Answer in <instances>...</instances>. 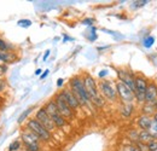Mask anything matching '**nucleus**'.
Here are the masks:
<instances>
[{
  "label": "nucleus",
  "mask_w": 157,
  "mask_h": 151,
  "mask_svg": "<svg viewBox=\"0 0 157 151\" xmlns=\"http://www.w3.org/2000/svg\"><path fill=\"white\" fill-rule=\"evenodd\" d=\"M69 90L76 97V99L78 100V103H80L81 106H85V105H90L91 104V100H90V98L87 95V92L85 90V86H83L82 77L74 76L69 81Z\"/></svg>",
  "instance_id": "1"
},
{
  "label": "nucleus",
  "mask_w": 157,
  "mask_h": 151,
  "mask_svg": "<svg viewBox=\"0 0 157 151\" xmlns=\"http://www.w3.org/2000/svg\"><path fill=\"white\" fill-rule=\"evenodd\" d=\"M82 81H83V86H85V90L87 92V95L91 100V103H93L94 105L100 106L104 104V99L103 97L99 95L98 87H97V83L94 81V79L91 75L86 74V75L82 77Z\"/></svg>",
  "instance_id": "2"
},
{
  "label": "nucleus",
  "mask_w": 157,
  "mask_h": 151,
  "mask_svg": "<svg viewBox=\"0 0 157 151\" xmlns=\"http://www.w3.org/2000/svg\"><path fill=\"white\" fill-rule=\"evenodd\" d=\"M27 130L35 134L41 141H48L51 139V132L47 131L36 118H29L27 122Z\"/></svg>",
  "instance_id": "3"
},
{
  "label": "nucleus",
  "mask_w": 157,
  "mask_h": 151,
  "mask_svg": "<svg viewBox=\"0 0 157 151\" xmlns=\"http://www.w3.org/2000/svg\"><path fill=\"white\" fill-rule=\"evenodd\" d=\"M44 109L46 110V113L48 114V116L51 117V120L53 121V123H55L56 127H63V126H65L67 120L60 115L58 108L56 105V102L53 99L50 100V102H47L46 105L44 106Z\"/></svg>",
  "instance_id": "4"
},
{
  "label": "nucleus",
  "mask_w": 157,
  "mask_h": 151,
  "mask_svg": "<svg viewBox=\"0 0 157 151\" xmlns=\"http://www.w3.org/2000/svg\"><path fill=\"white\" fill-rule=\"evenodd\" d=\"M22 143L24 145V149H27L28 151H40V140L39 138L33 134L30 131H24L21 135Z\"/></svg>",
  "instance_id": "5"
},
{
  "label": "nucleus",
  "mask_w": 157,
  "mask_h": 151,
  "mask_svg": "<svg viewBox=\"0 0 157 151\" xmlns=\"http://www.w3.org/2000/svg\"><path fill=\"white\" fill-rule=\"evenodd\" d=\"M147 81L144 76H136L134 82V97L139 103H144L145 100V92L147 88Z\"/></svg>",
  "instance_id": "6"
},
{
  "label": "nucleus",
  "mask_w": 157,
  "mask_h": 151,
  "mask_svg": "<svg viewBox=\"0 0 157 151\" xmlns=\"http://www.w3.org/2000/svg\"><path fill=\"white\" fill-rule=\"evenodd\" d=\"M53 100L56 102V105H57V108H58L60 115H62L65 120H71V118H74L75 111L67 104V102L63 99V97L60 95V93H58V95H56Z\"/></svg>",
  "instance_id": "7"
},
{
  "label": "nucleus",
  "mask_w": 157,
  "mask_h": 151,
  "mask_svg": "<svg viewBox=\"0 0 157 151\" xmlns=\"http://www.w3.org/2000/svg\"><path fill=\"white\" fill-rule=\"evenodd\" d=\"M115 87H116L117 95L120 97V99L123 102V104H132V102L136 99L133 91L131 88H128L126 85H123L122 82H120V81L116 83Z\"/></svg>",
  "instance_id": "8"
},
{
  "label": "nucleus",
  "mask_w": 157,
  "mask_h": 151,
  "mask_svg": "<svg viewBox=\"0 0 157 151\" xmlns=\"http://www.w3.org/2000/svg\"><path fill=\"white\" fill-rule=\"evenodd\" d=\"M99 90L101 92V95H104L108 100H116L117 98V92H116V87L113 86V83L108 80H101L99 83Z\"/></svg>",
  "instance_id": "9"
},
{
  "label": "nucleus",
  "mask_w": 157,
  "mask_h": 151,
  "mask_svg": "<svg viewBox=\"0 0 157 151\" xmlns=\"http://www.w3.org/2000/svg\"><path fill=\"white\" fill-rule=\"evenodd\" d=\"M34 118H36L40 123H41V125H42L47 131H50V132H52V131L56 128V126H55L53 121L51 120V117L48 116V114L46 113V110H45L44 108H40L39 110L36 111Z\"/></svg>",
  "instance_id": "10"
},
{
  "label": "nucleus",
  "mask_w": 157,
  "mask_h": 151,
  "mask_svg": "<svg viewBox=\"0 0 157 151\" xmlns=\"http://www.w3.org/2000/svg\"><path fill=\"white\" fill-rule=\"evenodd\" d=\"M117 75L120 82H122L123 85H126L128 88H131L134 93V82H136V76L133 75L131 72L124 70V69H118Z\"/></svg>",
  "instance_id": "11"
},
{
  "label": "nucleus",
  "mask_w": 157,
  "mask_h": 151,
  "mask_svg": "<svg viewBox=\"0 0 157 151\" xmlns=\"http://www.w3.org/2000/svg\"><path fill=\"white\" fill-rule=\"evenodd\" d=\"M59 93L63 97V99L67 102V104H68L74 111H76L78 108L81 106L80 103H78V100L76 99V97L74 95V93H73L69 88H64V90H63L62 92H59Z\"/></svg>",
  "instance_id": "12"
},
{
  "label": "nucleus",
  "mask_w": 157,
  "mask_h": 151,
  "mask_svg": "<svg viewBox=\"0 0 157 151\" xmlns=\"http://www.w3.org/2000/svg\"><path fill=\"white\" fill-rule=\"evenodd\" d=\"M157 102V85L156 83H149L146 92H145V100L146 104H155Z\"/></svg>",
  "instance_id": "13"
},
{
  "label": "nucleus",
  "mask_w": 157,
  "mask_h": 151,
  "mask_svg": "<svg viewBox=\"0 0 157 151\" xmlns=\"http://www.w3.org/2000/svg\"><path fill=\"white\" fill-rule=\"evenodd\" d=\"M154 118L149 115H141L139 118H138V126L141 131H149L150 127H151V123H152Z\"/></svg>",
  "instance_id": "14"
},
{
  "label": "nucleus",
  "mask_w": 157,
  "mask_h": 151,
  "mask_svg": "<svg viewBox=\"0 0 157 151\" xmlns=\"http://www.w3.org/2000/svg\"><path fill=\"white\" fill-rule=\"evenodd\" d=\"M152 139H155V138L152 137V134L149 132V131H141V132L139 133V141H141L144 144H147Z\"/></svg>",
  "instance_id": "15"
},
{
  "label": "nucleus",
  "mask_w": 157,
  "mask_h": 151,
  "mask_svg": "<svg viewBox=\"0 0 157 151\" xmlns=\"http://www.w3.org/2000/svg\"><path fill=\"white\" fill-rule=\"evenodd\" d=\"M22 149V144H21L20 140H15L11 145H10V148H9V151H20Z\"/></svg>",
  "instance_id": "16"
},
{
  "label": "nucleus",
  "mask_w": 157,
  "mask_h": 151,
  "mask_svg": "<svg viewBox=\"0 0 157 151\" xmlns=\"http://www.w3.org/2000/svg\"><path fill=\"white\" fill-rule=\"evenodd\" d=\"M123 108L127 109V110H123V111H122V115L126 116V117L129 116L131 113L133 111V105H132V104H123Z\"/></svg>",
  "instance_id": "17"
},
{
  "label": "nucleus",
  "mask_w": 157,
  "mask_h": 151,
  "mask_svg": "<svg viewBox=\"0 0 157 151\" xmlns=\"http://www.w3.org/2000/svg\"><path fill=\"white\" fill-rule=\"evenodd\" d=\"M146 146H147V150L149 151L157 150V139H152L151 141H149V143L146 144Z\"/></svg>",
  "instance_id": "18"
},
{
  "label": "nucleus",
  "mask_w": 157,
  "mask_h": 151,
  "mask_svg": "<svg viewBox=\"0 0 157 151\" xmlns=\"http://www.w3.org/2000/svg\"><path fill=\"white\" fill-rule=\"evenodd\" d=\"M149 132L152 134V137H154L155 139H157V122L156 121H152V123H151V127H150Z\"/></svg>",
  "instance_id": "19"
},
{
  "label": "nucleus",
  "mask_w": 157,
  "mask_h": 151,
  "mask_svg": "<svg viewBox=\"0 0 157 151\" xmlns=\"http://www.w3.org/2000/svg\"><path fill=\"white\" fill-rule=\"evenodd\" d=\"M154 42H155V38H154V37H149V38H146L143 41V45H144L145 47H150V46L154 45Z\"/></svg>",
  "instance_id": "20"
},
{
  "label": "nucleus",
  "mask_w": 157,
  "mask_h": 151,
  "mask_svg": "<svg viewBox=\"0 0 157 151\" xmlns=\"http://www.w3.org/2000/svg\"><path fill=\"white\" fill-rule=\"evenodd\" d=\"M121 151H139L137 148V145H127V146H123Z\"/></svg>",
  "instance_id": "21"
},
{
  "label": "nucleus",
  "mask_w": 157,
  "mask_h": 151,
  "mask_svg": "<svg viewBox=\"0 0 157 151\" xmlns=\"http://www.w3.org/2000/svg\"><path fill=\"white\" fill-rule=\"evenodd\" d=\"M30 111H32V109H28V110H25V111H24V113H23L20 116V118H18V122H22L23 120H25V117L29 115V113H30Z\"/></svg>",
  "instance_id": "22"
},
{
  "label": "nucleus",
  "mask_w": 157,
  "mask_h": 151,
  "mask_svg": "<svg viewBox=\"0 0 157 151\" xmlns=\"http://www.w3.org/2000/svg\"><path fill=\"white\" fill-rule=\"evenodd\" d=\"M18 24H20V25H23V27H29V25H30V21L23 19V21H20V22H18Z\"/></svg>",
  "instance_id": "23"
},
{
  "label": "nucleus",
  "mask_w": 157,
  "mask_h": 151,
  "mask_svg": "<svg viewBox=\"0 0 157 151\" xmlns=\"http://www.w3.org/2000/svg\"><path fill=\"white\" fill-rule=\"evenodd\" d=\"M5 87H6V85H5V81L0 79V92H4V91H5Z\"/></svg>",
  "instance_id": "24"
},
{
  "label": "nucleus",
  "mask_w": 157,
  "mask_h": 151,
  "mask_svg": "<svg viewBox=\"0 0 157 151\" xmlns=\"http://www.w3.org/2000/svg\"><path fill=\"white\" fill-rule=\"evenodd\" d=\"M48 73H50V72H48V70H45V73H44V74H42V75L40 76V79H41V80H44V79H45V77H46V76L48 75Z\"/></svg>",
  "instance_id": "25"
},
{
  "label": "nucleus",
  "mask_w": 157,
  "mask_h": 151,
  "mask_svg": "<svg viewBox=\"0 0 157 151\" xmlns=\"http://www.w3.org/2000/svg\"><path fill=\"white\" fill-rule=\"evenodd\" d=\"M48 56H50V51H46V53H45V56H44V60H46Z\"/></svg>",
  "instance_id": "26"
},
{
  "label": "nucleus",
  "mask_w": 157,
  "mask_h": 151,
  "mask_svg": "<svg viewBox=\"0 0 157 151\" xmlns=\"http://www.w3.org/2000/svg\"><path fill=\"white\" fill-rule=\"evenodd\" d=\"M57 85H58V86H62V85H63V79H59L58 82H57Z\"/></svg>",
  "instance_id": "27"
},
{
  "label": "nucleus",
  "mask_w": 157,
  "mask_h": 151,
  "mask_svg": "<svg viewBox=\"0 0 157 151\" xmlns=\"http://www.w3.org/2000/svg\"><path fill=\"white\" fill-rule=\"evenodd\" d=\"M152 118H154V121H156V122H157V111L154 114V117H152Z\"/></svg>",
  "instance_id": "28"
},
{
  "label": "nucleus",
  "mask_w": 157,
  "mask_h": 151,
  "mask_svg": "<svg viewBox=\"0 0 157 151\" xmlns=\"http://www.w3.org/2000/svg\"><path fill=\"white\" fill-rule=\"evenodd\" d=\"M41 72H42L41 69H38V70L35 72V74H36V75H40V74H41Z\"/></svg>",
  "instance_id": "29"
},
{
  "label": "nucleus",
  "mask_w": 157,
  "mask_h": 151,
  "mask_svg": "<svg viewBox=\"0 0 157 151\" xmlns=\"http://www.w3.org/2000/svg\"><path fill=\"white\" fill-rule=\"evenodd\" d=\"M155 109H156V111H157V102L155 103Z\"/></svg>",
  "instance_id": "30"
},
{
  "label": "nucleus",
  "mask_w": 157,
  "mask_h": 151,
  "mask_svg": "<svg viewBox=\"0 0 157 151\" xmlns=\"http://www.w3.org/2000/svg\"><path fill=\"white\" fill-rule=\"evenodd\" d=\"M20 151H28V150H27V149H21Z\"/></svg>",
  "instance_id": "31"
},
{
  "label": "nucleus",
  "mask_w": 157,
  "mask_h": 151,
  "mask_svg": "<svg viewBox=\"0 0 157 151\" xmlns=\"http://www.w3.org/2000/svg\"><path fill=\"white\" fill-rule=\"evenodd\" d=\"M1 102H2V98H1V95H0V103H1Z\"/></svg>",
  "instance_id": "32"
}]
</instances>
